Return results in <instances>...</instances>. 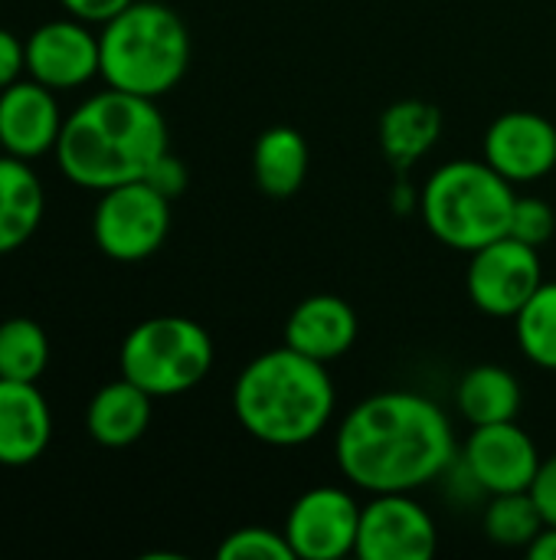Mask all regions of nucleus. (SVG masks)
Segmentation results:
<instances>
[{"mask_svg":"<svg viewBox=\"0 0 556 560\" xmlns=\"http://www.w3.org/2000/svg\"><path fill=\"white\" fill-rule=\"evenodd\" d=\"M334 456L344 479L370 495L416 492L456 463V433L436 400L383 390L344 417Z\"/></svg>","mask_w":556,"mask_h":560,"instance_id":"obj_1","label":"nucleus"},{"mask_svg":"<svg viewBox=\"0 0 556 560\" xmlns=\"http://www.w3.org/2000/svg\"><path fill=\"white\" fill-rule=\"evenodd\" d=\"M164 151L167 121L154 98L105 89L66 118L52 154L72 184L102 194L128 180H144Z\"/></svg>","mask_w":556,"mask_h":560,"instance_id":"obj_2","label":"nucleus"},{"mask_svg":"<svg viewBox=\"0 0 556 560\" xmlns=\"http://www.w3.org/2000/svg\"><path fill=\"white\" fill-rule=\"evenodd\" d=\"M236 420L269 446H301L315 440L334 413V384L324 361L288 345L252 358L233 387Z\"/></svg>","mask_w":556,"mask_h":560,"instance_id":"obj_3","label":"nucleus"},{"mask_svg":"<svg viewBox=\"0 0 556 560\" xmlns=\"http://www.w3.org/2000/svg\"><path fill=\"white\" fill-rule=\"evenodd\" d=\"M98 56L108 89L161 98L187 75L190 30L167 3L134 0L102 23Z\"/></svg>","mask_w":556,"mask_h":560,"instance_id":"obj_4","label":"nucleus"},{"mask_svg":"<svg viewBox=\"0 0 556 560\" xmlns=\"http://www.w3.org/2000/svg\"><path fill=\"white\" fill-rule=\"evenodd\" d=\"M514 197L511 180L488 161H449L429 174L419 203L423 220L439 243L475 253L508 236Z\"/></svg>","mask_w":556,"mask_h":560,"instance_id":"obj_5","label":"nucleus"},{"mask_svg":"<svg viewBox=\"0 0 556 560\" xmlns=\"http://www.w3.org/2000/svg\"><path fill=\"white\" fill-rule=\"evenodd\" d=\"M210 331L184 315H157L128 331L121 341V377L151 397H177L203 384L213 368Z\"/></svg>","mask_w":556,"mask_h":560,"instance_id":"obj_6","label":"nucleus"},{"mask_svg":"<svg viewBox=\"0 0 556 560\" xmlns=\"http://www.w3.org/2000/svg\"><path fill=\"white\" fill-rule=\"evenodd\" d=\"M170 233V200L147 180H128L102 190L92 213V236L108 259L141 262L154 256Z\"/></svg>","mask_w":556,"mask_h":560,"instance_id":"obj_7","label":"nucleus"},{"mask_svg":"<svg viewBox=\"0 0 556 560\" xmlns=\"http://www.w3.org/2000/svg\"><path fill=\"white\" fill-rule=\"evenodd\" d=\"M469 256V299L492 318H514L544 282L537 246H528L514 236H501Z\"/></svg>","mask_w":556,"mask_h":560,"instance_id":"obj_8","label":"nucleus"},{"mask_svg":"<svg viewBox=\"0 0 556 560\" xmlns=\"http://www.w3.org/2000/svg\"><path fill=\"white\" fill-rule=\"evenodd\" d=\"M436 548V522L413 499V492H383L360 509L354 548L360 560H429Z\"/></svg>","mask_w":556,"mask_h":560,"instance_id":"obj_9","label":"nucleus"},{"mask_svg":"<svg viewBox=\"0 0 556 560\" xmlns=\"http://www.w3.org/2000/svg\"><path fill=\"white\" fill-rule=\"evenodd\" d=\"M360 505L338 486H318L298 495L285 518V538L301 560H338L354 555Z\"/></svg>","mask_w":556,"mask_h":560,"instance_id":"obj_10","label":"nucleus"},{"mask_svg":"<svg viewBox=\"0 0 556 560\" xmlns=\"http://www.w3.org/2000/svg\"><path fill=\"white\" fill-rule=\"evenodd\" d=\"M462 463L478 489L488 495H505V492H531L537 469H541V453L528 430H521L514 420L508 423H488V427H472V436L465 440Z\"/></svg>","mask_w":556,"mask_h":560,"instance_id":"obj_11","label":"nucleus"},{"mask_svg":"<svg viewBox=\"0 0 556 560\" xmlns=\"http://www.w3.org/2000/svg\"><path fill=\"white\" fill-rule=\"evenodd\" d=\"M102 69L98 36L85 20H49L26 36V72L52 92L79 89Z\"/></svg>","mask_w":556,"mask_h":560,"instance_id":"obj_12","label":"nucleus"},{"mask_svg":"<svg viewBox=\"0 0 556 560\" xmlns=\"http://www.w3.org/2000/svg\"><path fill=\"white\" fill-rule=\"evenodd\" d=\"M485 161L511 184L556 171V125L541 112H505L485 131Z\"/></svg>","mask_w":556,"mask_h":560,"instance_id":"obj_13","label":"nucleus"},{"mask_svg":"<svg viewBox=\"0 0 556 560\" xmlns=\"http://www.w3.org/2000/svg\"><path fill=\"white\" fill-rule=\"evenodd\" d=\"M62 112L56 92L36 79H16L0 92V144L3 154L20 161L43 158L56 151L62 135Z\"/></svg>","mask_w":556,"mask_h":560,"instance_id":"obj_14","label":"nucleus"},{"mask_svg":"<svg viewBox=\"0 0 556 560\" xmlns=\"http://www.w3.org/2000/svg\"><path fill=\"white\" fill-rule=\"evenodd\" d=\"M52 440V413L36 384L0 377V466L36 463Z\"/></svg>","mask_w":556,"mask_h":560,"instance_id":"obj_15","label":"nucleus"},{"mask_svg":"<svg viewBox=\"0 0 556 560\" xmlns=\"http://www.w3.org/2000/svg\"><path fill=\"white\" fill-rule=\"evenodd\" d=\"M354 341H357L354 308L328 292L301 299L285 322V345L324 364L344 358Z\"/></svg>","mask_w":556,"mask_h":560,"instance_id":"obj_16","label":"nucleus"},{"mask_svg":"<svg viewBox=\"0 0 556 560\" xmlns=\"http://www.w3.org/2000/svg\"><path fill=\"white\" fill-rule=\"evenodd\" d=\"M151 394L131 384L128 377H118L105 384L85 410V430L95 443L108 450H121L138 443L151 427Z\"/></svg>","mask_w":556,"mask_h":560,"instance_id":"obj_17","label":"nucleus"},{"mask_svg":"<svg viewBox=\"0 0 556 560\" xmlns=\"http://www.w3.org/2000/svg\"><path fill=\"white\" fill-rule=\"evenodd\" d=\"M46 197L36 171L13 158L0 154V256L20 249L43 223Z\"/></svg>","mask_w":556,"mask_h":560,"instance_id":"obj_18","label":"nucleus"},{"mask_svg":"<svg viewBox=\"0 0 556 560\" xmlns=\"http://www.w3.org/2000/svg\"><path fill=\"white\" fill-rule=\"evenodd\" d=\"M252 177L272 200H288L308 177V141L298 128L272 125L256 138Z\"/></svg>","mask_w":556,"mask_h":560,"instance_id":"obj_19","label":"nucleus"},{"mask_svg":"<svg viewBox=\"0 0 556 560\" xmlns=\"http://www.w3.org/2000/svg\"><path fill=\"white\" fill-rule=\"evenodd\" d=\"M442 135V115L433 102L403 98L380 118V148L397 171H410Z\"/></svg>","mask_w":556,"mask_h":560,"instance_id":"obj_20","label":"nucleus"},{"mask_svg":"<svg viewBox=\"0 0 556 560\" xmlns=\"http://www.w3.org/2000/svg\"><path fill=\"white\" fill-rule=\"evenodd\" d=\"M456 404L472 427L508 423V420H518L521 413V384L508 368L478 364L462 374Z\"/></svg>","mask_w":556,"mask_h":560,"instance_id":"obj_21","label":"nucleus"},{"mask_svg":"<svg viewBox=\"0 0 556 560\" xmlns=\"http://www.w3.org/2000/svg\"><path fill=\"white\" fill-rule=\"evenodd\" d=\"M49 364V338L33 318L0 322V377L36 384Z\"/></svg>","mask_w":556,"mask_h":560,"instance_id":"obj_22","label":"nucleus"},{"mask_svg":"<svg viewBox=\"0 0 556 560\" xmlns=\"http://www.w3.org/2000/svg\"><path fill=\"white\" fill-rule=\"evenodd\" d=\"M544 515L534 502L531 492H505V495H492L488 509H485V535L488 541L501 545V548H524L544 532Z\"/></svg>","mask_w":556,"mask_h":560,"instance_id":"obj_23","label":"nucleus"},{"mask_svg":"<svg viewBox=\"0 0 556 560\" xmlns=\"http://www.w3.org/2000/svg\"><path fill=\"white\" fill-rule=\"evenodd\" d=\"M514 335L528 361L556 371V282H541V289L514 315Z\"/></svg>","mask_w":556,"mask_h":560,"instance_id":"obj_24","label":"nucleus"},{"mask_svg":"<svg viewBox=\"0 0 556 560\" xmlns=\"http://www.w3.org/2000/svg\"><path fill=\"white\" fill-rule=\"evenodd\" d=\"M220 560H292L295 551L285 538V532L265 528V525H249V528H236L233 535H226V541L220 545Z\"/></svg>","mask_w":556,"mask_h":560,"instance_id":"obj_25","label":"nucleus"},{"mask_svg":"<svg viewBox=\"0 0 556 560\" xmlns=\"http://www.w3.org/2000/svg\"><path fill=\"white\" fill-rule=\"evenodd\" d=\"M556 233V213L554 207L541 197H514V210H511V226L508 236L528 243V246H544L551 243Z\"/></svg>","mask_w":556,"mask_h":560,"instance_id":"obj_26","label":"nucleus"},{"mask_svg":"<svg viewBox=\"0 0 556 560\" xmlns=\"http://www.w3.org/2000/svg\"><path fill=\"white\" fill-rule=\"evenodd\" d=\"M144 180H147L154 190H161L167 200H177V197L187 190V167H184L180 158H174L170 151H164V154L154 161V167L144 174Z\"/></svg>","mask_w":556,"mask_h":560,"instance_id":"obj_27","label":"nucleus"},{"mask_svg":"<svg viewBox=\"0 0 556 560\" xmlns=\"http://www.w3.org/2000/svg\"><path fill=\"white\" fill-rule=\"evenodd\" d=\"M26 72V43L0 26V92Z\"/></svg>","mask_w":556,"mask_h":560,"instance_id":"obj_28","label":"nucleus"},{"mask_svg":"<svg viewBox=\"0 0 556 560\" xmlns=\"http://www.w3.org/2000/svg\"><path fill=\"white\" fill-rule=\"evenodd\" d=\"M531 495H534V502H537L544 522H547V525H556V456L541 463L537 479H534V486H531Z\"/></svg>","mask_w":556,"mask_h":560,"instance_id":"obj_29","label":"nucleus"},{"mask_svg":"<svg viewBox=\"0 0 556 560\" xmlns=\"http://www.w3.org/2000/svg\"><path fill=\"white\" fill-rule=\"evenodd\" d=\"M59 3L69 10V16H79L85 23H105L134 0H59Z\"/></svg>","mask_w":556,"mask_h":560,"instance_id":"obj_30","label":"nucleus"},{"mask_svg":"<svg viewBox=\"0 0 556 560\" xmlns=\"http://www.w3.org/2000/svg\"><path fill=\"white\" fill-rule=\"evenodd\" d=\"M528 558L556 560V525H544V532L528 545Z\"/></svg>","mask_w":556,"mask_h":560,"instance_id":"obj_31","label":"nucleus"},{"mask_svg":"<svg viewBox=\"0 0 556 560\" xmlns=\"http://www.w3.org/2000/svg\"><path fill=\"white\" fill-rule=\"evenodd\" d=\"M0 154H3V144H0Z\"/></svg>","mask_w":556,"mask_h":560,"instance_id":"obj_32","label":"nucleus"}]
</instances>
